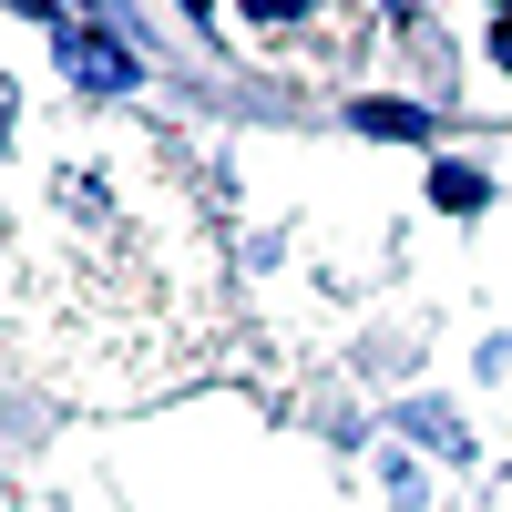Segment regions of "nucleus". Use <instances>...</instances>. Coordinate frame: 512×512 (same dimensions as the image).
I'll return each mask as SVG.
<instances>
[{"instance_id": "obj_2", "label": "nucleus", "mask_w": 512, "mask_h": 512, "mask_svg": "<svg viewBox=\"0 0 512 512\" xmlns=\"http://www.w3.org/2000/svg\"><path fill=\"white\" fill-rule=\"evenodd\" d=\"M256 11H297V0H256Z\"/></svg>"}, {"instance_id": "obj_1", "label": "nucleus", "mask_w": 512, "mask_h": 512, "mask_svg": "<svg viewBox=\"0 0 512 512\" xmlns=\"http://www.w3.org/2000/svg\"><path fill=\"white\" fill-rule=\"evenodd\" d=\"M72 72H82V82H103V93H123V82H134V62H123L113 41H82V31H72Z\"/></svg>"}]
</instances>
